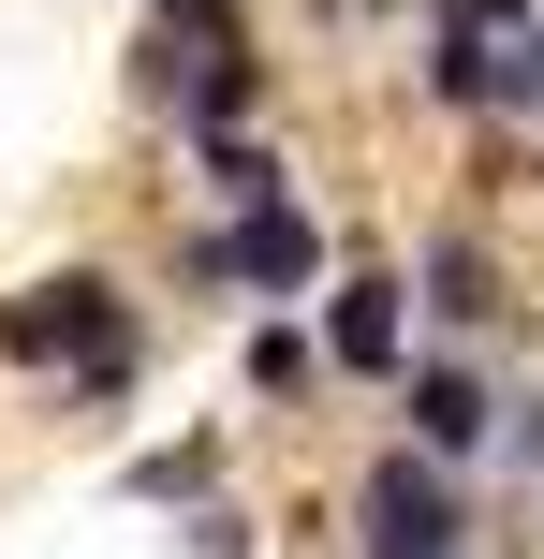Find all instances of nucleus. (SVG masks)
I'll return each mask as SVG.
<instances>
[{
	"label": "nucleus",
	"instance_id": "nucleus-7",
	"mask_svg": "<svg viewBox=\"0 0 544 559\" xmlns=\"http://www.w3.org/2000/svg\"><path fill=\"white\" fill-rule=\"evenodd\" d=\"M192 163H206V192H221L235 222H251V206H294V177H280V147H251V133H235V147H192Z\"/></svg>",
	"mask_w": 544,
	"mask_h": 559
},
{
	"label": "nucleus",
	"instance_id": "nucleus-10",
	"mask_svg": "<svg viewBox=\"0 0 544 559\" xmlns=\"http://www.w3.org/2000/svg\"><path fill=\"white\" fill-rule=\"evenodd\" d=\"M427 29H457V45H530V0H427Z\"/></svg>",
	"mask_w": 544,
	"mask_h": 559
},
{
	"label": "nucleus",
	"instance_id": "nucleus-1",
	"mask_svg": "<svg viewBox=\"0 0 544 559\" xmlns=\"http://www.w3.org/2000/svg\"><path fill=\"white\" fill-rule=\"evenodd\" d=\"M0 354L15 368H59L74 397H133V295H118L104 265H59V280H29V295H0Z\"/></svg>",
	"mask_w": 544,
	"mask_h": 559
},
{
	"label": "nucleus",
	"instance_id": "nucleus-9",
	"mask_svg": "<svg viewBox=\"0 0 544 559\" xmlns=\"http://www.w3.org/2000/svg\"><path fill=\"white\" fill-rule=\"evenodd\" d=\"M118 486H133V501H206V486H221V442H147Z\"/></svg>",
	"mask_w": 544,
	"mask_h": 559
},
{
	"label": "nucleus",
	"instance_id": "nucleus-13",
	"mask_svg": "<svg viewBox=\"0 0 544 559\" xmlns=\"http://www.w3.org/2000/svg\"><path fill=\"white\" fill-rule=\"evenodd\" d=\"M516 456H530V472H544V397H516Z\"/></svg>",
	"mask_w": 544,
	"mask_h": 559
},
{
	"label": "nucleus",
	"instance_id": "nucleus-4",
	"mask_svg": "<svg viewBox=\"0 0 544 559\" xmlns=\"http://www.w3.org/2000/svg\"><path fill=\"white\" fill-rule=\"evenodd\" d=\"M412 280L398 265H353L339 295H324V354H339V383H412Z\"/></svg>",
	"mask_w": 544,
	"mask_h": 559
},
{
	"label": "nucleus",
	"instance_id": "nucleus-8",
	"mask_svg": "<svg viewBox=\"0 0 544 559\" xmlns=\"http://www.w3.org/2000/svg\"><path fill=\"white\" fill-rule=\"evenodd\" d=\"M324 368H339V354H324L310 324H251V397H310Z\"/></svg>",
	"mask_w": 544,
	"mask_h": 559
},
{
	"label": "nucleus",
	"instance_id": "nucleus-12",
	"mask_svg": "<svg viewBox=\"0 0 544 559\" xmlns=\"http://www.w3.org/2000/svg\"><path fill=\"white\" fill-rule=\"evenodd\" d=\"M544 104V29H530V45H516V118Z\"/></svg>",
	"mask_w": 544,
	"mask_h": 559
},
{
	"label": "nucleus",
	"instance_id": "nucleus-2",
	"mask_svg": "<svg viewBox=\"0 0 544 559\" xmlns=\"http://www.w3.org/2000/svg\"><path fill=\"white\" fill-rule=\"evenodd\" d=\"M353 545L368 559H471V515H457V472L427 442H383L353 472Z\"/></svg>",
	"mask_w": 544,
	"mask_h": 559
},
{
	"label": "nucleus",
	"instance_id": "nucleus-5",
	"mask_svg": "<svg viewBox=\"0 0 544 559\" xmlns=\"http://www.w3.org/2000/svg\"><path fill=\"white\" fill-rule=\"evenodd\" d=\"M398 413H412V442H427V456H442V472H457V456H471V442H486V427H500V413H516V397H486V383H471V368H457V354H427V368H412V383H398Z\"/></svg>",
	"mask_w": 544,
	"mask_h": 559
},
{
	"label": "nucleus",
	"instance_id": "nucleus-6",
	"mask_svg": "<svg viewBox=\"0 0 544 559\" xmlns=\"http://www.w3.org/2000/svg\"><path fill=\"white\" fill-rule=\"evenodd\" d=\"M412 295H427V324H457V338L516 309V295H500V251H486L471 222H442V236H427V265H412Z\"/></svg>",
	"mask_w": 544,
	"mask_h": 559
},
{
	"label": "nucleus",
	"instance_id": "nucleus-11",
	"mask_svg": "<svg viewBox=\"0 0 544 559\" xmlns=\"http://www.w3.org/2000/svg\"><path fill=\"white\" fill-rule=\"evenodd\" d=\"M192 559H251V515H221V501H206V515H192Z\"/></svg>",
	"mask_w": 544,
	"mask_h": 559
},
{
	"label": "nucleus",
	"instance_id": "nucleus-3",
	"mask_svg": "<svg viewBox=\"0 0 544 559\" xmlns=\"http://www.w3.org/2000/svg\"><path fill=\"white\" fill-rule=\"evenodd\" d=\"M177 280H251V295H310V280H324V222H310V206H251L235 236H192V251H177Z\"/></svg>",
	"mask_w": 544,
	"mask_h": 559
}]
</instances>
